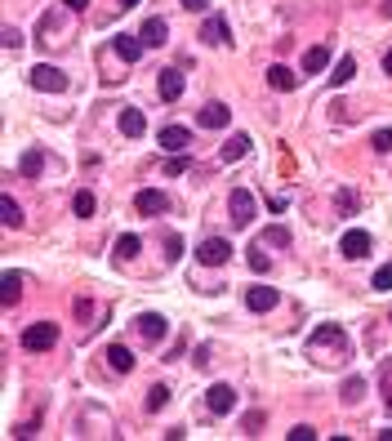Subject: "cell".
<instances>
[{
  "instance_id": "obj_1",
  "label": "cell",
  "mask_w": 392,
  "mask_h": 441,
  "mask_svg": "<svg viewBox=\"0 0 392 441\" xmlns=\"http://www.w3.org/2000/svg\"><path fill=\"white\" fill-rule=\"evenodd\" d=\"M308 357L312 361H321V366H344L348 361V334H344V326H317L312 330V339H308Z\"/></svg>"
},
{
  "instance_id": "obj_2",
  "label": "cell",
  "mask_w": 392,
  "mask_h": 441,
  "mask_svg": "<svg viewBox=\"0 0 392 441\" xmlns=\"http://www.w3.org/2000/svg\"><path fill=\"white\" fill-rule=\"evenodd\" d=\"M54 344H58V326H54V321H36V326L23 330V348L27 352H49Z\"/></svg>"
},
{
  "instance_id": "obj_3",
  "label": "cell",
  "mask_w": 392,
  "mask_h": 441,
  "mask_svg": "<svg viewBox=\"0 0 392 441\" xmlns=\"http://www.w3.org/2000/svg\"><path fill=\"white\" fill-rule=\"evenodd\" d=\"M27 80H31V90H45V94H63L67 90V72H58V67H49V63H36Z\"/></svg>"
},
{
  "instance_id": "obj_4",
  "label": "cell",
  "mask_w": 392,
  "mask_h": 441,
  "mask_svg": "<svg viewBox=\"0 0 392 441\" xmlns=\"http://www.w3.org/2000/svg\"><path fill=\"white\" fill-rule=\"evenodd\" d=\"M196 259L206 267H223L232 259V241H228V236H206V241L196 245Z\"/></svg>"
},
{
  "instance_id": "obj_5",
  "label": "cell",
  "mask_w": 392,
  "mask_h": 441,
  "mask_svg": "<svg viewBox=\"0 0 392 441\" xmlns=\"http://www.w3.org/2000/svg\"><path fill=\"white\" fill-rule=\"evenodd\" d=\"M228 210H232V223H236V228L254 223V214H259V206H254V196H250L245 188H232V192H228Z\"/></svg>"
},
{
  "instance_id": "obj_6",
  "label": "cell",
  "mask_w": 392,
  "mask_h": 441,
  "mask_svg": "<svg viewBox=\"0 0 392 441\" xmlns=\"http://www.w3.org/2000/svg\"><path fill=\"white\" fill-rule=\"evenodd\" d=\"M277 303H281V290H272V285H250V290H245V308L259 312V317L272 312Z\"/></svg>"
},
{
  "instance_id": "obj_7",
  "label": "cell",
  "mask_w": 392,
  "mask_h": 441,
  "mask_svg": "<svg viewBox=\"0 0 392 441\" xmlns=\"http://www.w3.org/2000/svg\"><path fill=\"white\" fill-rule=\"evenodd\" d=\"M370 232H361V228H348L344 232V241H339V250H344V259H366L370 254Z\"/></svg>"
},
{
  "instance_id": "obj_8",
  "label": "cell",
  "mask_w": 392,
  "mask_h": 441,
  "mask_svg": "<svg viewBox=\"0 0 392 441\" xmlns=\"http://www.w3.org/2000/svg\"><path fill=\"white\" fill-rule=\"evenodd\" d=\"M206 405H210V415H232V405H236V388H232V383H214L210 393H206Z\"/></svg>"
},
{
  "instance_id": "obj_9",
  "label": "cell",
  "mask_w": 392,
  "mask_h": 441,
  "mask_svg": "<svg viewBox=\"0 0 392 441\" xmlns=\"http://www.w3.org/2000/svg\"><path fill=\"white\" fill-rule=\"evenodd\" d=\"M228 121H232V112H228V103H206V107L196 112V125H201V129H223Z\"/></svg>"
},
{
  "instance_id": "obj_10",
  "label": "cell",
  "mask_w": 392,
  "mask_h": 441,
  "mask_svg": "<svg viewBox=\"0 0 392 441\" xmlns=\"http://www.w3.org/2000/svg\"><path fill=\"white\" fill-rule=\"evenodd\" d=\"M134 206H139V214H165V210H169V196H165L161 188H143Z\"/></svg>"
},
{
  "instance_id": "obj_11",
  "label": "cell",
  "mask_w": 392,
  "mask_h": 441,
  "mask_svg": "<svg viewBox=\"0 0 392 441\" xmlns=\"http://www.w3.org/2000/svg\"><path fill=\"white\" fill-rule=\"evenodd\" d=\"M201 41H210V45H232V31H228V18H223V14H210V23L201 27Z\"/></svg>"
},
{
  "instance_id": "obj_12",
  "label": "cell",
  "mask_w": 392,
  "mask_h": 441,
  "mask_svg": "<svg viewBox=\"0 0 392 441\" xmlns=\"http://www.w3.org/2000/svg\"><path fill=\"white\" fill-rule=\"evenodd\" d=\"M187 143H192V129H187V125H165V129H161V147L169 152V156L183 152Z\"/></svg>"
},
{
  "instance_id": "obj_13",
  "label": "cell",
  "mask_w": 392,
  "mask_h": 441,
  "mask_svg": "<svg viewBox=\"0 0 392 441\" xmlns=\"http://www.w3.org/2000/svg\"><path fill=\"white\" fill-rule=\"evenodd\" d=\"M267 85H272V90H281V94H290V90H299V76L290 72V67L272 63V67H267Z\"/></svg>"
},
{
  "instance_id": "obj_14",
  "label": "cell",
  "mask_w": 392,
  "mask_h": 441,
  "mask_svg": "<svg viewBox=\"0 0 392 441\" xmlns=\"http://www.w3.org/2000/svg\"><path fill=\"white\" fill-rule=\"evenodd\" d=\"M107 366L116 370V375H129V370H134V352L125 344H112L107 348Z\"/></svg>"
},
{
  "instance_id": "obj_15",
  "label": "cell",
  "mask_w": 392,
  "mask_h": 441,
  "mask_svg": "<svg viewBox=\"0 0 392 441\" xmlns=\"http://www.w3.org/2000/svg\"><path fill=\"white\" fill-rule=\"evenodd\" d=\"M143 129H147L143 112H139V107H121V134H125V139H139Z\"/></svg>"
},
{
  "instance_id": "obj_16",
  "label": "cell",
  "mask_w": 392,
  "mask_h": 441,
  "mask_svg": "<svg viewBox=\"0 0 392 441\" xmlns=\"http://www.w3.org/2000/svg\"><path fill=\"white\" fill-rule=\"evenodd\" d=\"M139 330H143V339H165L169 321H165L161 312H143V317H139Z\"/></svg>"
},
{
  "instance_id": "obj_17",
  "label": "cell",
  "mask_w": 392,
  "mask_h": 441,
  "mask_svg": "<svg viewBox=\"0 0 392 441\" xmlns=\"http://www.w3.org/2000/svg\"><path fill=\"white\" fill-rule=\"evenodd\" d=\"M179 94H183V72L165 67V72H161V98H165V103H174Z\"/></svg>"
},
{
  "instance_id": "obj_18",
  "label": "cell",
  "mask_w": 392,
  "mask_h": 441,
  "mask_svg": "<svg viewBox=\"0 0 392 441\" xmlns=\"http://www.w3.org/2000/svg\"><path fill=\"white\" fill-rule=\"evenodd\" d=\"M112 49H116V54H121L125 63H139V54H143V36H116Z\"/></svg>"
},
{
  "instance_id": "obj_19",
  "label": "cell",
  "mask_w": 392,
  "mask_h": 441,
  "mask_svg": "<svg viewBox=\"0 0 392 441\" xmlns=\"http://www.w3.org/2000/svg\"><path fill=\"white\" fill-rule=\"evenodd\" d=\"M326 67H330V49H326V45H312L308 54H303V72L317 76V72H326Z\"/></svg>"
},
{
  "instance_id": "obj_20",
  "label": "cell",
  "mask_w": 392,
  "mask_h": 441,
  "mask_svg": "<svg viewBox=\"0 0 392 441\" xmlns=\"http://www.w3.org/2000/svg\"><path fill=\"white\" fill-rule=\"evenodd\" d=\"M139 36H143V45H165L169 41V27H165V18H147Z\"/></svg>"
},
{
  "instance_id": "obj_21",
  "label": "cell",
  "mask_w": 392,
  "mask_h": 441,
  "mask_svg": "<svg viewBox=\"0 0 392 441\" xmlns=\"http://www.w3.org/2000/svg\"><path fill=\"white\" fill-rule=\"evenodd\" d=\"M0 285H5V308H14L23 294V272H14V267H5V277H0Z\"/></svg>"
},
{
  "instance_id": "obj_22",
  "label": "cell",
  "mask_w": 392,
  "mask_h": 441,
  "mask_svg": "<svg viewBox=\"0 0 392 441\" xmlns=\"http://www.w3.org/2000/svg\"><path fill=\"white\" fill-rule=\"evenodd\" d=\"M250 147H254V143H250V134H232V139L223 143V161H228V165H232V161H241Z\"/></svg>"
},
{
  "instance_id": "obj_23",
  "label": "cell",
  "mask_w": 392,
  "mask_h": 441,
  "mask_svg": "<svg viewBox=\"0 0 392 441\" xmlns=\"http://www.w3.org/2000/svg\"><path fill=\"white\" fill-rule=\"evenodd\" d=\"M139 250H143L139 232H125L121 241H116V259H121V263H129V259H134V254H139Z\"/></svg>"
},
{
  "instance_id": "obj_24",
  "label": "cell",
  "mask_w": 392,
  "mask_h": 441,
  "mask_svg": "<svg viewBox=\"0 0 392 441\" xmlns=\"http://www.w3.org/2000/svg\"><path fill=\"white\" fill-rule=\"evenodd\" d=\"M356 76V58H339V67H334V76H330V85L334 90H344V85Z\"/></svg>"
},
{
  "instance_id": "obj_25",
  "label": "cell",
  "mask_w": 392,
  "mask_h": 441,
  "mask_svg": "<svg viewBox=\"0 0 392 441\" xmlns=\"http://www.w3.org/2000/svg\"><path fill=\"white\" fill-rule=\"evenodd\" d=\"M0 210H5V228H18V223H23V206H18L9 192H5V201H0Z\"/></svg>"
},
{
  "instance_id": "obj_26",
  "label": "cell",
  "mask_w": 392,
  "mask_h": 441,
  "mask_svg": "<svg viewBox=\"0 0 392 441\" xmlns=\"http://www.w3.org/2000/svg\"><path fill=\"white\" fill-rule=\"evenodd\" d=\"M18 169H23V174H27V179H36V174H41V169H45V156H41V152H36V147H31V152H27V156L18 161Z\"/></svg>"
},
{
  "instance_id": "obj_27",
  "label": "cell",
  "mask_w": 392,
  "mask_h": 441,
  "mask_svg": "<svg viewBox=\"0 0 392 441\" xmlns=\"http://www.w3.org/2000/svg\"><path fill=\"white\" fill-rule=\"evenodd\" d=\"M263 245H281V250H285V245H290V232H285L281 223H272V228H263Z\"/></svg>"
},
{
  "instance_id": "obj_28",
  "label": "cell",
  "mask_w": 392,
  "mask_h": 441,
  "mask_svg": "<svg viewBox=\"0 0 392 441\" xmlns=\"http://www.w3.org/2000/svg\"><path fill=\"white\" fill-rule=\"evenodd\" d=\"M250 267H254V272H272V259H267L263 245H250Z\"/></svg>"
},
{
  "instance_id": "obj_29",
  "label": "cell",
  "mask_w": 392,
  "mask_h": 441,
  "mask_svg": "<svg viewBox=\"0 0 392 441\" xmlns=\"http://www.w3.org/2000/svg\"><path fill=\"white\" fill-rule=\"evenodd\" d=\"M165 405H169V388H165V383H157V388L147 393V410H165Z\"/></svg>"
},
{
  "instance_id": "obj_30",
  "label": "cell",
  "mask_w": 392,
  "mask_h": 441,
  "mask_svg": "<svg viewBox=\"0 0 392 441\" xmlns=\"http://www.w3.org/2000/svg\"><path fill=\"white\" fill-rule=\"evenodd\" d=\"M72 210H76V218H90V214H94V192H76Z\"/></svg>"
},
{
  "instance_id": "obj_31",
  "label": "cell",
  "mask_w": 392,
  "mask_h": 441,
  "mask_svg": "<svg viewBox=\"0 0 392 441\" xmlns=\"http://www.w3.org/2000/svg\"><path fill=\"white\" fill-rule=\"evenodd\" d=\"M361 393H366V379H356V375H352V379H344V401H348V405H352V401H361Z\"/></svg>"
},
{
  "instance_id": "obj_32",
  "label": "cell",
  "mask_w": 392,
  "mask_h": 441,
  "mask_svg": "<svg viewBox=\"0 0 392 441\" xmlns=\"http://www.w3.org/2000/svg\"><path fill=\"white\" fill-rule=\"evenodd\" d=\"M379 388H383V405L392 415V361H383V375H379Z\"/></svg>"
},
{
  "instance_id": "obj_33",
  "label": "cell",
  "mask_w": 392,
  "mask_h": 441,
  "mask_svg": "<svg viewBox=\"0 0 392 441\" xmlns=\"http://www.w3.org/2000/svg\"><path fill=\"white\" fill-rule=\"evenodd\" d=\"M370 285H374V290H392V263H383L379 272L370 277Z\"/></svg>"
},
{
  "instance_id": "obj_34",
  "label": "cell",
  "mask_w": 392,
  "mask_h": 441,
  "mask_svg": "<svg viewBox=\"0 0 392 441\" xmlns=\"http://www.w3.org/2000/svg\"><path fill=\"white\" fill-rule=\"evenodd\" d=\"M165 259L174 263V259H183V236L174 232V236H165Z\"/></svg>"
},
{
  "instance_id": "obj_35",
  "label": "cell",
  "mask_w": 392,
  "mask_h": 441,
  "mask_svg": "<svg viewBox=\"0 0 392 441\" xmlns=\"http://www.w3.org/2000/svg\"><path fill=\"white\" fill-rule=\"evenodd\" d=\"M285 437H290V441H312V437H317V428H312V423H295V428H290Z\"/></svg>"
},
{
  "instance_id": "obj_36",
  "label": "cell",
  "mask_w": 392,
  "mask_h": 441,
  "mask_svg": "<svg viewBox=\"0 0 392 441\" xmlns=\"http://www.w3.org/2000/svg\"><path fill=\"white\" fill-rule=\"evenodd\" d=\"M356 206H361V201H356V192H348V188L339 192V214H352Z\"/></svg>"
},
{
  "instance_id": "obj_37",
  "label": "cell",
  "mask_w": 392,
  "mask_h": 441,
  "mask_svg": "<svg viewBox=\"0 0 392 441\" xmlns=\"http://www.w3.org/2000/svg\"><path fill=\"white\" fill-rule=\"evenodd\" d=\"M183 169H187V156H183V152H174V156L165 161V174L174 179V174H183Z\"/></svg>"
},
{
  "instance_id": "obj_38",
  "label": "cell",
  "mask_w": 392,
  "mask_h": 441,
  "mask_svg": "<svg viewBox=\"0 0 392 441\" xmlns=\"http://www.w3.org/2000/svg\"><path fill=\"white\" fill-rule=\"evenodd\" d=\"M374 152H392V129H379V134H374Z\"/></svg>"
},
{
  "instance_id": "obj_39",
  "label": "cell",
  "mask_w": 392,
  "mask_h": 441,
  "mask_svg": "<svg viewBox=\"0 0 392 441\" xmlns=\"http://www.w3.org/2000/svg\"><path fill=\"white\" fill-rule=\"evenodd\" d=\"M285 206H290V196H267V210H272V214H281Z\"/></svg>"
},
{
  "instance_id": "obj_40",
  "label": "cell",
  "mask_w": 392,
  "mask_h": 441,
  "mask_svg": "<svg viewBox=\"0 0 392 441\" xmlns=\"http://www.w3.org/2000/svg\"><path fill=\"white\" fill-rule=\"evenodd\" d=\"M5 45H9V49H18V45H23V36H18V27H5Z\"/></svg>"
},
{
  "instance_id": "obj_41",
  "label": "cell",
  "mask_w": 392,
  "mask_h": 441,
  "mask_svg": "<svg viewBox=\"0 0 392 441\" xmlns=\"http://www.w3.org/2000/svg\"><path fill=\"white\" fill-rule=\"evenodd\" d=\"M183 9H192V14H201V9H210V0H183Z\"/></svg>"
},
{
  "instance_id": "obj_42",
  "label": "cell",
  "mask_w": 392,
  "mask_h": 441,
  "mask_svg": "<svg viewBox=\"0 0 392 441\" xmlns=\"http://www.w3.org/2000/svg\"><path fill=\"white\" fill-rule=\"evenodd\" d=\"M63 5H67V9H85V5H90V0H63Z\"/></svg>"
},
{
  "instance_id": "obj_43",
  "label": "cell",
  "mask_w": 392,
  "mask_h": 441,
  "mask_svg": "<svg viewBox=\"0 0 392 441\" xmlns=\"http://www.w3.org/2000/svg\"><path fill=\"white\" fill-rule=\"evenodd\" d=\"M383 72L392 76V49H388V54H383Z\"/></svg>"
},
{
  "instance_id": "obj_44",
  "label": "cell",
  "mask_w": 392,
  "mask_h": 441,
  "mask_svg": "<svg viewBox=\"0 0 392 441\" xmlns=\"http://www.w3.org/2000/svg\"><path fill=\"white\" fill-rule=\"evenodd\" d=\"M121 5H125V9H129V5H139V0H121Z\"/></svg>"
}]
</instances>
